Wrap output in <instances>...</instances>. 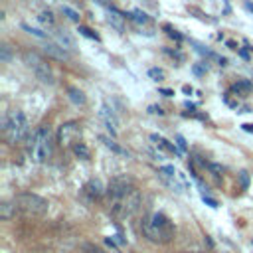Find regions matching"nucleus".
<instances>
[{
  "mask_svg": "<svg viewBox=\"0 0 253 253\" xmlns=\"http://www.w3.org/2000/svg\"><path fill=\"white\" fill-rule=\"evenodd\" d=\"M105 202L115 217L125 219L134 215L136 210L140 208V192L126 176H117L109 182V188L105 192Z\"/></svg>",
  "mask_w": 253,
  "mask_h": 253,
  "instance_id": "f257e3e1",
  "label": "nucleus"
},
{
  "mask_svg": "<svg viewBox=\"0 0 253 253\" xmlns=\"http://www.w3.org/2000/svg\"><path fill=\"white\" fill-rule=\"evenodd\" d=\"M140 231H142V235H144L148 241L162 245V243L172 241L176 229H174V223H172L162 211H152V213H148L146 217H142V221H140Z\"/></svg>",
  "mask_w": 253,
  "mask_h": 253,
  "instance_id": "f03ea898",
  "label": "nucleus"
},
{
  "mask_svg": "<svg viewBox=\"0 0 253 253\" xmlns=\"http://www.w3.org/2000/svg\"><path fill=\"white\" fill-rule=\"evenodd\" d=\"M2 134L8 144H22L30 136V123L20 109L10 111L2 119Z\"/></svg>",
  "mask_w": 253,
  "mask_h": 253,
  "instance_id": "7ed1b4c3",
  "label": "nucleus"
},
{
  "mask_svg": "<svg viewBox=\"0 0 253 253\" xmlns=\"http://www.w3.org/2000/svg\"><path fill=\"white\" fill-rule=\"evenodd\" d=\"M53 152V138H51V128L47 125L38 126V130L32 134V142L28 148V154L32 158V162L42 164L45 160H49Z\"/></svg>",
  "mask_w": 253,
  "mask_h": 253,
  "instance_id": "20e7f679",
  "label": "nucleus"
},
{
  "mask_svg": "<svg viewBox=\"0 0 253 253\" xmlns=\"http://www.w3.org/2000/svg\"><path fill=\"white\" fill-rule=\"evenodd\" d=\"M14 204L20 211H24L26 215H43L49 208L47 200H43L42 196L38 194H18L14 196Z\"/></svg>",
  "mask_w": 253,
  "mask_h": 253,
  "instance_id": "39448f33",
  "label": "nucleus"
},
{
  "mask_svg": "<svg viewBox=\"0 0 253 253\" xmlns=\"http://www.w3.org/2000/svg\"><path fill=\"white\" fill-rule=\"evenodd\" d=\"M24 61H26V65L32 69V73L36 75V79H40L42 83H47V85L53 83L51 67H49V63H47L40 53H36V51H26V53H24Z\"/></svg>",
  "mask_w": 253,
  "mask_h": 253,
  "instance_id": "423d86ee",
  "label": "nucleus"
},
{
  "mask_svg": "<svg viewBox=\"0 0 253 253\" xmlns=\"http://www.w3.org/2000/svg\"><path fill=\"white\" fill-rule=\"evenodd\" d=\"M81 140V126L77 125V123H63L61 126H59V132H57V142L61 144V146H73L75 142H79Z\"/></svg>",
  "mask_w": 253,
  "mask_h": 253,
  "instance_id": "0eeeda50",
  "label": "nucleus"
},
{
  "mask_svg": "<svg viewBox=\"0 0 253 253\" xmlns=\"http://www.w3.org/2000/svg\"><path fill=\"white\" fill-rule=\"evenodd\" d=\"M99 117H101V121L105 123V126H107V130L111 132V136H117V126H119V123H117L115 113L109 109V105H103V107H101Z\"/></svg>",
  "mask_w": 253,
  "mask_h": 253,
  "instance_id": "6e6552de",
  "label": "nucleus"
},
{
  "mask_svg": "<svg viewBox=\"0 0 253 253\" xmlns=\"http://www.w3.org/2000/svg\"><path fill=\"white\" fill-rule=\"evenodd\" d=\"M105 8H107V12H109V16H107L109 24H111L117 32H125V18H126V14L121 12V10H117L115 6H105Z\"/></svg>",
  "mask_w": 253,
  "mask_h": 253,
  "instance_id": "1a4fd4ad",
  "label": "nucleus"
},
{
  "mask_svg": "<svg viewBox=\"0 0 253 253\" xmlns=\"http://www.w3.org/2000/svg\"><path fill=\"white\" fill-rule=\"evenodd\" d=\"M43 53H47L49 57L59 59V61L69 59V53H67V51H65V47H63V45H59L57 42H45V45H43Z\"/></svg>",
  "mask_w": 253,
  "mask_h": 253,
  "instance_id": "9d476101",
  "label": "nucleus"
},
{
  "mask_svg": "<svg viewBox=\"0 0 253 253\" xmlns=\"http://www.w3.org/2000/svg\"><path fill=\"white\" fill-rule=\"evenodd\" d=\"M150 140H152V142H156L160 148H164V150H166V152H170V154H178V156L182 154V150L178 148V144L168 142V140H166L164 136H160V134H150Z\"/></svg>",
  "mask_w": 253,
  "mask_h": 253,
  "instance_id": "9b49d317",
  "label": "nucleus"
},
{
  "mask_svg": "<svg viewBox=\"0 0 253 253\" xmlns=\"http://www.w3.org/2000/svg\"><path fill=\"white\" fill-rule=\"evenodd\" d=\"M231 93H235L237 97H243V95H247V93H251L253 91V83L249 81V79H237L233 85H231V89H229Z\"/></svg>",
  "mask_w": 253,
  "mask_h": 253,
  "instance_id": "f8f14e48",
  "label": "nucleus"
},
{
  "mask_svg": "<svg viewBox=\"0 0 253 253\" xmlns=\"http://www.w3.org/2000/svg\"><path fill=\"white\" fill-rule=\"evenodd\" d=\"M85 192L89 194L91 200H99V198H103V194H105L107 190H103L101 180H89L87 186H85Z\"/></svg>",
  "mask_w": 253,
  "mask_h": 253,
  "instance_id": "ddd939ff",
  "label": "nucleus"
},
{
  "mask_svg": "<svg viewBox=\"0 0 253 253\" xmlns=\"http://www.w3.org/2000/svg\"><path fill=\"white\" fill-rule=\"evenodd\" d=\"M53 38H55V42L59 43V45H63L65 49H71V47H75V42H73V38L65 32V30H55L53 32Z\"/></svg>",
  "mask_w": 253,
  "mask_h": 253,
  "instance_id": "4468645a",
  "label": "nucleus"
},
{
  "mask_svg": "<svg viewBox=\"0 0 253 253\" xmlns=\"http://www.w3.org/2000/svg\"><path fill=\"white\" fill-rule=\"evenodd\" d=\"M0 211H2V219H12L16 215V211H18V208H16V204L12 200V202H4L0 206Z\"/></svg>",
  "mask_w": 253,
  "mask_h": 253,
  "instance_id": "2eb2a0df",
  "label": "nucleus"
},
{
  "mask_svg": "<svg viewBox=\"0 0 253 253\" xmlns=\"http://www.w3.org/2000/svg\"><path fill=\"white\" fill-rule=\"evenodd\" d=\"M67 95H69V99L75 103V105H85V95H83V91L81 89H77V87H67Z\"/></svg>",
  "mask_w": 253,
  "mask_h": 253,
  "instance_id": "dca6fc26",
  "label": "nucleus"
},
{
  "mask_svg": "<svg viewBox=\"0 0 253 253\" xmlns=\"http://www.w3.org/2000/svg\"><path fill=\"white\" fill-rule=\"evenodd\" d=\"M126 18L136 24H150V16H146L142 10H132L130 14H126Z\"/></svg>",
  "mask_w": 253,
  "mask_h": 253,
  "instance_id": "f3484780",
  "label": "nucleus"
},
{
  "mask_svg": "<svg viewBox=\"0 0 253 253\" xmlns=\"http://www.w3.org/2000/svg\"><path fill=\"white\" fill-rule=\"evenodd\" d=\"M38 22H40V24H43V26H47V28H55V20H53V14H51L49 10L40 12Z\"/></svg>",
  "mask_w": 253,
  "mask_h": 253,
  "instance_id": "a211bd4d",
  "label": "nucleus"
},
{
  "mask_svg": "<svg viewBox=\"0 0 253 253\" xmlns=\"http://www.w3.org/2000/svg\"><path fill=\"white\" fill-rule=\"evenodd\" d=\"M71 148H73L75 156H79V158H83V160H87V158H89V148H87V144H85L83 140L75 142V144H73Z\"/></svg>",
  "mask_w": 253,
  "mask_h": 253,
  "instance_id": "6ab92c4d",
  "label": "nucleus"
},
{
  "mask_svg": "<svg viewBox=\"0 0 253 253\" xmlns=\"http://www.w3.org/2000/svg\"><path fill=\"white\" fill-rule=\"evenodd\" d=\"M61 12H63V16L67 18V20H71V22H75V24H79V20H81V16L73 10V8H69V6H61Z\"/></svg>",
  "mask_w": 253,
  "mask_h": 253,
  "instance_id": "aec40b11",
  "label": "nucleus"
},
{
  "mask_svg": "<svg viewBox=\"0 0 253 253\" xmlns=\"http://www.w3.org/2000/svg\"><path fill=\"white\" fill-rule=\"evenodd\" d=\"M22 30H26L28 34H32V36H36V38H40V40H47V34H45V32H42V30H38V28H32L30 24H22Z\"/></svg>",
  "mask_w": 253,
  "mask_h": 253,
  "instance_id": "412c9836",
  "label": "nucleus"
},
{
  "mask_svg": "<svg viewBox=\"0 0 253 253\" xmlns=\"http://www.w3.org/2000/svg\"><path fill=\"white\" fill-rule=\"evenodd\" d=\"M77 32L81 34V36H85V38H89V40H95V42H99V36L93 32V30H89L87 26H81V24H77Z\"/></svg>",
  "mask_w": 253,
  "mask_h": 253,
  "instance_id": "4be33fe9",
  "label": "nucleus"
},
{
  "mask_svg": "<svg viewBox=\"0 0 253 253\" xmlns=\"http://www.w3.org/2000/svg\"><path fill=\"white\" fill-rule=\"evenodd\" d=\"M148 77L154 79V81H162V79H164V71H162L160 67H150V69H148Z\"/></svg>",
  "mask_w": 253,
  "mask_h": 253,
  "instance_id": "5701e85b",
  "label": "nucleus"
},
{
  "mask_svg": "<svg viewBox=\"0 0 253 253\" xmlns=\"http://www.w3.org/2000/svg\"><path fill=\"white\" fill-rule=\"evenodd\" d=\"M101 140H103V142H105V146H107V148H111L113 152H117V154H126V152H125L117 142H113L111 138H101Z\"/></svg>",
  "mask_w": 253,
  "mask_h": 253,
  "instance_id": "b1692460",
  "label": "nucleus"
},
{
  "mask_svg": "<svg viewBox=\"0 0 253 253\" xmlns=\"http://www.w3.org/2000/svg\"><path fill=\"white\" fill-rule=\"evenodd\" d=\"M213 176H221L223 174V166L221 164H215V162H208V166H206Z\"/></svg>",
  "mask_w": 253,
  "mask_h": 253,
  "instance_id": "393cba45",
  "label": "nucleus"
},
{
  "mask_svg": "<svg viewBox=\"0 0 253 253\" xmlns=\"http://www.w3.org/2000/svg\"><path fill=\"white\" fill-rule=\"evenodd\" d=\"M237 178H239V186H241V190H247V188H249V174H247L245 170H241V172L237 174Z\"/></svg>",
  "mask_w": 253,
  "mask_h": 253,
  "instance_id": "a878e982",
  "label": "nucleus"
},
{
  "mask_svg": "<svg viewBox=\"0 0 253 253\" xmlns=\"http://www.w3.org/2000/svg\"><path fill=\"white\" fill-rule=\"evenodd\" d=\"M164 30H166V34H168L172 40H176V42H182V40H184V38H182V34H178L172 26H168V24H166V26H164Z\"/></svg>",
  "mask_w": 253,
  "mask_h": 253,
  "instance_id": "bb28decb",
  "label": "nucleus"
},
{
  "mask_svg": "<svg viewBox=\"0 0 253 253\" xmlns=\"http://www.w3.org/2000/svg\"><path fill=\"white\" fill-rule=\"evenodd\" d=\"M202 202H204L206 206H210V208H217V202H215L213 198H210L208 194H202Z\"/></svg>",
  "mask_w": 253,
  "mask_h": 253,
  "instance_id": "cd10ccee",
  "label": "nucleus"
},
{
  "mask_svg": "<svg viewBox=\"0 0 253 253\" xmlns=\"http://www.w3.org/2000/svg\"><path fill=\"white\" fill-rule=\"evenodd\" d=\"M176 144H178V148H180L182 152H186V150H188V144H186L184 136H180V134H176Z\"/></svg>",
  "mask_w": 253,
  "mask_h": 253,
  "instance_id": "c85d7f7f",
  "label": "nucleus"
},
{
  "mask_svg": "<svg viewBox=\"0 0 253 253\" xmlns=\"http://www.w3.org/2000/svg\"><path fill=\"white\" fill-rule=\"evenodd\" d=\"M208 71V65L206 63H200V65H194V73L196 75H204Z\"/></svg>",
  "mask_w": 253,
  "mask_h": 253,
  "instance_id": "c756f323",
  "label": "nucleus"
},
{
  "mask_svg": "<svg viewBox=\"0 0 253 253\" xmlns=\"http://www.w3.org/2000/svg\"><path fill=\"white\" fill-rule=\"evenodd\" d=\"M148 113H150V115H164L162 107H156V105H150V107H148Z\"/></svg>",
  "mask_w": 253,
  "mask_h": 253,
  "instance_id": "7c9ffc66",
  "label": "nucleus"
},
{
  "mask_svg": "<svg viewBox=\"0 0 253 253\" xmlns=\"http://www.w3.org/2000/svg\"><path fill=\"white\" fill-rule=\"evenodd\" d=\"M241 128H243L245 132H253V125H251V123H243Z\"/></svg>",
  "mask_w": 253,
  "mask_h": 253,
  "instance_id": "2f4dec72",
  "label": "nucleus"
},
{
  "mask_svg": "<svg viewBox=\"0 0 253 253\" xmlns=\"http://www.w3.org/2000/svg\"><path fill=\"white\" fill-rule=\"evenodd\" d=\"M160 93H162V95H166V97H172V95H174V91H172V89H160Z\"/></svg>",
  "mask_w": 253,
  "mask_h": 253,
  "instance_id": "473e14b6",
  "label": "nucleus"
},
{
  "mask_svg": "<svg viewBox=\"0 0 253 253\" xmlns=\"http://www.w3.org/2000/svg\"><path fill=\"white\" fill-rule=\"evenodd\" d=\"M225 43H227V47H231V49H239V47H237V43H235V42H231V40H227Z\"/></svg>",
  "mask_w": 253,
  "mask_h": 253,
  "instance_id": "72a5a7b5",
  "label": "nucleus"
},
{
  "mask_svg": "<svg viewBox=\"0 0 253 253\" xmlns=\"http://www.w3.org/2000/svg\"><path fill=\"white\" fill-rule=\"evenodd\" d=\"M239 55H241V57H243V59H249V53H247V51H245V49H239Z\"/></svg>",
  "mask_w": 253,
  "mask_h": 253,
  "instance_id": "f704fd0d",
  "label": "nucleus"
},
{
  "mask_svg": "<svg viewBox=\"0 0 253 253\" xmlns=\"http://www.w3.org/2000/svg\"><path fill=\"white\" fill-rule=\"evenodd\" d=\"M245 8H247L249 12H253V2H251V0H247V2H245Z\"/></svg>",
  "mask_w": 253,
  "mask_h": 253,
  "instance_id": "c9c22d12",
  "label": "nucleus"
},
{
  "mask_svg": "<svg viewBox=\"0 0 253 253\" xmlns=\"http://www.w3.org/2000/svg\"><path fill=\"white\" fill-rule=\"evenodd\" d=\"M184 105H186V107H188V109H196V105H194V103H190V101H186V103H184Z\"/></svg>",
  "mask_w": 253,
  "mask_h": 253,
  "instance_id": "e433bc0d",
  "label": "nucleus"
},
{
  "mask_svg": "<svg viewBox=\"0 0 253 253\" xmlns=\"http://www.w3.org/2000/svg\"><path fill=\"white\" fill-rule=\"evenodd\" d=\"M182 89H184V93H192V87H188V85H184Z\"/></svg>",
  "mask_w": 253,
  "mask_h": 253,
  "instance_id": "4c0bfd02",
  "label": "nucleus"
},
{
  "mask_svg": "<svg viewBox=\"0 0 253 253\" xmlns=\"http://www.w3.org/2000/svg\"><path fill=\"white\" fill-rule=\"evenodd\" d=\"M192 253H200V251H192Z\"/></svg>",
  "mask_w": 253,
  "mask_h": 253,
  "instance_id": "58836bf2",
  "label": "nucleus"
}]
</instances>
